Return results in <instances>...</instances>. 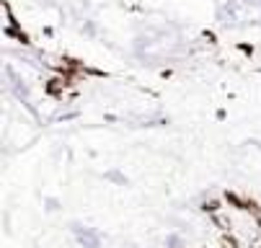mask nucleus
I'll list each match as a JSON object with an SVG mask.
<instances>
[]
</instances>
